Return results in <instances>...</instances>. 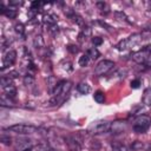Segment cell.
Segmentation results:
<instances>
[{"mask_svg": "<svg viewBox=\"0 0 151 151\" xmlns=\"http://www.w3.org/2000/svg\"><path fill=\"white\" fill-rule=\"evenodd\" d=\"M150 126H151V118L146 114L138 116L133 120V124H132V129L137 133H144Z\"/></svg>", "mask_w": 151, "mask_h": 151, "instance_id": "cell-1", "label": "cell"}, {"mask_svg": "<svg viewBox=\"0 0 151 151\" xmlns=\"http://www.w3.org/2000/svg\"><path fill=\"white\" fill-rule=\"evenodd\" d=\"M111 124L107 120H98L94 122L90 127H88V132L91 134H101V133H106L109 131H111Z\"/></svg>", "mask_w": 151, "mask_h": 151, "instance_id": "cell-2", "label": "cell"}, {"mask_svg": "<svg viewBox=\"0 0 151 151\" xmlns=\"http://www.w3.org/2000/svg\"><path fill=\"white\" fill-rule=\"evenodd\" d=\"M5 130L18 133V134H31L38 131V127L34 125H27V124H15L6 127Z\"/></svg>", "mask_w": 151, "mask_h": 151, "instance_id": "cell-3", "label": "cell"}, {"mask_svg": "<svg viewBox=\"0 0 151 151\" xmlns=\"http://www.w3.org/2000/svg\"><path fill=\"white\" fill-rule=\"evenodd\" d=\"M71 87H72V83H71V81H65L64 87H63V91L60 92L59 96H55V97H52V98H51L50 105H51V106H55V105L61 104V103L65 100V98L67 97V94H68Z\"/></svg>", "mask_w": 151, "mask_h": 151, "instance_id": "cell-4", "label": "cell"}, {"mask_svg": "<svg viewBox=\"0 0 151 151\" xmlns=\"http://www.w3.org/2000/svg\"><path fill=\"white\" fill-rule=\"evenodd\" d=\"M114 67V63L112 60H107V59H104L101 61H99L94 68V74L96 76H104L106 74L107 72H110L112 68Z\"/></svg>", "mask_w": 151, "mask_h": 151, "instance_id": "cell-5", "label": "cell"}, {"mask_svg": "<svg viewBox=\"0 0 151 151\" xmlns=\"http://www.w3.org/2000/svg\"><path fill=\"white\" fill-rule=\"evenodd\" d=\"M64 140L70 151H81L83 150L81 143L78 140V138L76 136H67L64 138Z\"/></svg>", "mask_w": 151, "mask_h": 151, "instance_id": "cell-6", "label": "cell"}, {"mask_svg": "<svg viewBox=\"0 0 151 151\" xmlns=\"http://www.w3.org/2000/svg\"><path fill=\"white\" fill-rule=\"evenodd\" d=\"M17 60V52L14 50H8L2 58V70L5 67H9L12 66Z\"/></svg>", "mask_w": 151, "mask_h": 151, "instance_id": "cell-7", "label": "cell"}, {"mask_svg": "<svg viewBox=\"0 0 151 151\" xmlns=\"http://www.w3.org/2000/svg\"><path fill=\"white\" fill-rule=\"evenodd\" d=\"M127 129V123L124 120H117L113 122L111 124V131L114 134H119V133H124Z\"/></svg>", "mask_w": 151, "mask_h": 151, "instance_id": "cell-8", "label": "cell"}, {"mask_svg": "<svg viewBox=\"0 0 151 151\" xmlns=\"http://www.w3.org/2000/svg\"><path fill=\"white\" fill-rule=\"evenodd\" d=\"M147 54H149V53H146V52H144L143 50H140V51H138V52L132 53V59H133L137 64H144Z\"/></svg>", "mask_w": 151, "mask_h": 151, "instance_id": "cell-9", "label": "cell"}, {"mask_svg": "<svg viewBox=\"0 0 151 151\" xmlns=\"http://www.w3.org/2000/svg\"><path fill=\"white\" fill-rule=\"evenodd\" d=\"M0 13L4 14V15H6L8 19H14V18L17 17V11H15V9L5 7L2 4H0Z\"/></svg>", "mask_w": 151, "mask_h": 151, "instance_id": "cell-10", "label": "cell"}, {"mask_svg": "<svg viewBox=\"0 0 151 151\" xmlns=\"http://www.w3.org/2000/svg\"><path fill=\"white\" fill-rule=\"evenodd\" d=\"M0 105L2 107H13L14 106V100L13 98L6 96L5 93L1 96V99H0Z\"/></svg>", "mask_w": 151, "mask_h": 151, "instance_id": "cell-11", "label": "cell"}, {"mask_svg": "<svg viewBox=\"0 0 151 151\" xmlns=\"http://www.w3.org/2000/svg\"><path fill=\"white\" fill-rule=\"evenodd\" d=\"M91 37V28L88 27V26H85V27H83L81 28V32L79 33V35H78V38H79V41L80 42H83V41H85L87 38H90Z\"/></svg>", "mask_w": 151, "mask_h": 151, "instance_id": "cell-12", "label": "cell"}, {"mask_svg": "<svg viewBox=\"0 0 151 151\" xmlns=\"http://www.w3.org/2000/svg\"><path fill=\"white\" fill-rule=\"evenodd\" d=\"M77 90H78V92L81 93V94H87V93L90 92L91 87H90V85H88L87 83H79V84L77 85Z\"/></svg>", "mask_w": 151, "mask_h": 151, "instance_id": "cell-13", "label": "cell"}, {"mask_svg": "<svg viewBox=\"0 0 151 151\" xmlns=\"http://www.w3.org/2000/svg\"><path fill=\"white\" fill-rule=\"evenodd\" d=\"M143 104L144 105H147V106H151V87L146 88L144 91V94H143Z\"/></svg>", "mask_w": 151, "mask_h": 151, "instance_id": "cell-14", "label": "cell"}, {"mask_svg": "<svg viewBox=\"0 0 151 151\" xmlns=\"http://www.w3.org/2000/svg\"><path fill=\"white\" fill-rule=\"evenodd\" d=\"M57 20H58V17L54 15V14H47V15L44 17V21H45L48 26L57 25Z\"/></svg>", "mask_w": 151, "mask_h": 151, "instance_id": "cell-15", "label": "cell"}, {"mask_svg": "<svg viewBox=\"0 0 151 151\" xmlns=\"http://www.w3.org/2000/svg\"><path fill=\"white\" fill-rule=\"evenodd\" d=\"M127 39H129V41H130V44H131V47L134 46V45H137V44H139V42L143 40L142 37H140V33H134V34L130 35Z\"/></svg>", "mask_w": 151, "mask_h": 151, "instance_id": "cell-16", "label": "cell"}, {"mask_svg": "<svg viewBox=\"0 0 151 151\" xmlns=\"http://www.w3.org/2000/svg\"><path fill=\"white\" fill-rule=\"evenodd\" d=\"M130 47H131V44H130L129 39H123V40H120V41L118 42V45H117V48H118L119 51H126V50H129Z\"/></svg>", "mask_w": 151, "mask_h": 151, "instance_id": "cell-17", "label": "cell"}, {"mask_svg": "<svg viewBox=\"0 0 151 151\" xmlns=\"http://www.w3.org/2000/svg\"><path fill=\"white\" fill-rule=\"evenodd\" d=\"M96 6H97V8L101 12V13H109V11H110V7H109V5L106 4V2H104V1H97L96 2Z\"/></svg>", "mask_w": 151, "mask_h": 151, "instance_id": "cell-18", "label": "cell"}, {"mask_svg": "<svg viewBox=\"0 0 151 151\" xmlns=\"http://www.w3.org/2000/svg\"><path fill=\"white\" fill-rule=\"evenodd\" d=\"M86 54H87V55H88V58H90V59H92V60H96V59L100 55L99 51H98L96 47H91V48H88Z\"/></svg>", "mask_w": 151, "mask_h": 151, "instance_id": "cell-19", "label": "cell"}, {"mask_svg": "<svg viewBox=\"0 0 151 151\" xmlns=\"http://www.w3.org/2000/svg\"><path fill=\"white\" fill-rule=\"evenodd\" d=\"M47 84H48L50 93L52 94V93H53V91H54V88H55V86H57V84H58V81H57V79H55L53 76H51V77L47 79Z\"/></svg>", "mask_w": 151, "mask_h": 151, "instance_id": "cell-20", "label": "cell"}, {"mask_svg": "<svg viewBox=\"0 0 151 151\" xmlns=\"http://www.w3.org/2000/svg\"><path fill=\"white\" fill-rule=\"evenodd\" d=\"M0 84H1V87L2 88L7 87V86H11V85H13L12 84V78H9L8 76H2L0 78Z\"/></svg>", "mask_w": 151, "mask_h": 151, "instance_id": "cell-21", "label": "cell"}, {"mask_svg": "<svg viewBox=\"0 0 151 151\" xmlns=\"http://www.w3.org/2000/svg\"><path fill=\"white\" fill-rule=\"evenodd\" d=\"M4 92H5L6 96H8V97H11V98H14L15 94H17V88H15L13 85H11V86L5 87V88H4Z\"/></svg>", "mask_w": 151, "mask_h": 151, "instance_id": "cell-22", "label": "cell"}, {"mask_svg": "<svg viewBox=\"0 0 151 151\" xmlns=\"http://www.w3.org/2000/svg\"><path fill=\"white\" fill-rule=\"evenodd\" d=\"M93 99L98 103V104H103L105 101V94L103 91H97L94 94H93Z\"/></svg>", "mask_w": 151, "mask_h": 151, "instance_id": "cell-23", "label": "cell"}, {"mask_svg": "<svg viewBox=\"0 0 151 151\" xmlns=\"http://www.w3.org/2000/svg\"><path fill=\"white\" fill-rule=\"evenodd\" d=\"M33 44H34V47H37V48H42L44 45H45L44 39H42V37L40 34L39 35H35V38L33 40Z\"/></svg>", "mask_w": 151, "mask_h": 151, "instance_id": "cell-24", "label": "cell"}, {"mask_svg": "<svg viewBox=\"0 0 151 151\" xmlns=\"http://www.w3.org/2000/svg\"><path fill=\"white\" fill-rule=\"evenodd\" d=\"M112 150L113 151H130V149L120 143H112Z\"/></svg>", "mask_w": 151, "mask_h": 151, "instance_id": "cell-25", "label": "cell"}, {"mask_svg": "<svg viewBox=\"0 0 151 151\" xmlns=\"http://www.w3.org/2000/svg\"><path fill=\"white\" fill-rule=\"evenodd\" d=\"M114 17H116L118 20H120V21L130 22V21H129V19H127V15H126L123 11H116V12H114Z\"/></svg>", "mask_w": 151, "mask_h": 151, "instance_id": "cell-26", "label": "cell"}, {"mask_svg": "<svg viewBox=\"0 0 151 151\" xmlns=\"http://www.w3.org/2000/svg\"><path fill=\"white\" fill-rule=\"evenodd\" d=\"M88 61H90V58H88V55H87V54H83V55L79 58V60H78V63H79V65H80L81 67L87 66Z\"/></svg>", "mask_w": 151, "mask_h": 151, "instance_id": "cell-27", "label": "cell"}, {"mask_svg": "<svg viewBox=\"0 0 151 151\" xmlns=\"http://www.w3.org/2000/svg\"><path fill=\"white\" fill-rule=\"evenodd\" d=\"M14 31H15V33H17V34H19V35H24V32H25L24 25H22V24H20V22L15 24V25H14Z\"/></svg>", "mask_w": 151, "mask_h": 151, "instance_id": "cell-28", "label": "cell"}, {"mask_svg": "<svg viewBox=\"0 0 151 151\" xmlns=\"http://www.w3.org/2000/svg\"><path fill=\"white\" fill-rule=\"evenodd\" d=\"M24 84L25 85H33L34 84V77L32 76V74H26L25 77H24Z\"/></svg>", "mask_w": 151, "mask_h": 151, "instance_id": "cell-29", "label": "cell"}, {"mask_svg": "<svg viewBox=\"0 0 151 151\" xmlns=\"http://www.w3.org/2000/svg\"><path fill=\"white\" fill-rule=\"evenodd\" d=\"M140 37H142L143 40H147V39H150V38H151V29H149V28H144V29L140 32Z\"/></svg>", "mask_w": 151, "mask_h": 151, "instance_id": "cell-30", "label": "cell"}, {"mask_svg": "<svg viewBox=\"0 0 151 151\" xmlns=\"http://www.w3.org/2000/svg\"><path fill=\"white\" fill-rule=\"evenodd\" d=\"M131 147H132V150H134V151H139V150H142V149L144 147V144H143L142 142H139V140H136V142L131 145Z\"/></svg>", "mask_w": 151, "mask_h": 151, "instance_id": "cell-31", "label": "cell"}, {"mask_svg": "<svg viewBox=\"0 0 151 151\" xmlns=\"http://www.w3.org/2000/svg\"><path fill=\"white\" fill-rule=\"evenodd\" d=\"M92 44H93L94 46L101 45V44H103V38H100V37H93V38H92Z\"/></svg>", "mask_w": 151, "mask_h": 151, "instance_id": "cell-32", "label": "cell"}, {"mask_svg": "<svg viewBox=\"0 0 151 151\" xmlns=\"http://www.w3.org/2000/svg\"><path fill=\"white\" fill-rule=\"evenodd\" d=\"M1 142H2V144H5V145H9V144H11V138H9V136H6L5 133H2V134H1Z\"/></svg>", "mask_w": 151, "mask_h": 151, "instance_id": "cell-33", "label": "cell"}, {"mask_svg": "<svg viewBox=\"0 0 151 151\" xmlns=\"http://www.w3.org/2000/svg\"><path fill=\"white\" fill-rule=\"evenodd\" d=\"M67 51L71 52L72 54H76V53L79 52V48H78L76 45H68V46H67Z\"/></svg>", "mask_w": 151, "mask_h": 151, "instance_id": "cell-34", "label": "cell"}, {"mask_svg": "<svg viewBox=\"0 0 151 151\" xmlns=\"http://www.w3.org/2000/svg\"><path fill=\"white\" fill-rule=\"evenodd\" d=\"M140 85H142L140 79H134V80L131 81V87L132 88H138V87H140Z\"/></svg>", "mask_w": 151, "mask_h": 151, "instance_id": "cell-35", "label": "cell"}, {"mask_svg": "<svg viewBox=\"0 0 151 151\" xmlns=\"http://www.w3.org/2000/svg\"><path fill=\"white\" fill-rule=\"evenodd\" d=\"M63 65H64V66H63V68H64V70H66V71H68V72H71V71L73 70L72 64H71L70 61H64V63H63Z\"/></svg>", "mask_w": 151, "mask_h": 151, "instance_id": "cell-36", "label": "cell"}, {"mask_svg": "<svg viewBox=\"0 0 151 151\" xmlns=\"http://www.w3.org/2000/svg\"><path fill=\"white\" fill-rule=\"evenodd\" d=\"M22 5V1H18V0H12L9 1V8L11 7H19Z\"/></svg>", "mask_w": 151, "mask_h": 151, "instance_id": "cell-37", "label": "cell"}, {"mask_svg": "<svg viewBox=\"0 0 151 151\" xmlns=\"http://www.w3.org/2000/svg\"><path fill=\"white\" fill-rule=\"evenodd\" d=\"M144 65L147 66V67H151V53H149V54L146 55V59H145Z\"/></svg>", "mask_w": 151, "mask_h": 151, "instance_id": "cell-38", "label": "cell"}, {"mask_svg": "<svg viewBox=\"0 0 151 151\" xmlns=\"http://www.w3.org/2000/svg\"><path fill=\"white\" fill-rule=\"evenodd\" d=\"M19 74H18V72L17 71H11L9 73H8V77L9 78H15V77H18Z\"/></svg>", "mask_w": 151, "mask_h": 151, "instance_id": "cell-39", "label": "cell"}, {"mask_svg": "<svg viewBox=\"0 0 151 151\" xmlns=\"http://www.w3.org/2000/svg\"><path fill=\"white\" fill-rule=\"evenodd\" d=\"M142 50H143L144 52H146V53H151V45H146V46H144Z\"/></svg>", "mask_w": 151, "mask_h": 151, "instance_id": "cell-40", "label": "cell"}, {"mask_svg": "<svg viewBox=\"0 0 151 151\" xmlns=\"http://www.w3.org/2000/svg\"><path fill=\"white\" fill-rule=\"evenodd\" d=\"M144 4H145V6H146V9L151 11V1H145Z\"/></svg>", "mask_w": 151, "mask_h": 151, "instance_id": "cell-41", "label": "cell"}, {"mask_svg": "<svg viewBox=\"0 0 151 151\" xmlns=\"http://www.w3.org/2000/svg\"><path fill=\"white\" fill-rule=\"evenodd\" d=\"M45 151H57V150H54V149H52V147H50V146H46V147H45Z\"/></svg>", "mask_w": 151, "mask_h": 151, "instance_id": "cell-42", "label": "cell"}, {"mask_svg": "<svg viewBox=\"0 0 151 151\" xmlns=\"http://www.w3.org/2000/svg\"><path fill=\"white\" fill-rule=\"evenodd\" d=\"M22 151H32V149L31 147H27V149H24Z\"/></svg>", "mask_w": 151, "mask_h": 151, "instance_id": "cell-43", "label": "cell"}]
</instances>
